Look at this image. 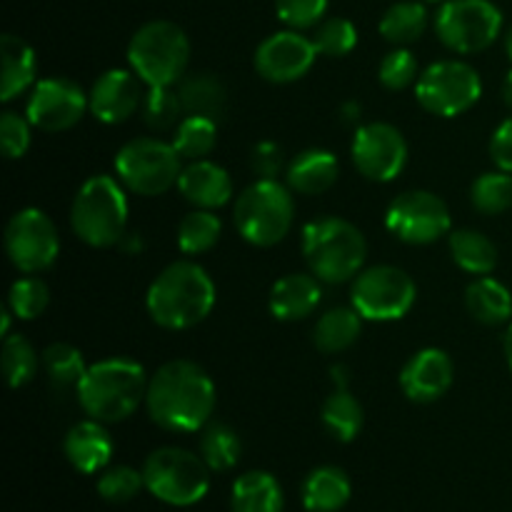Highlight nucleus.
I'll return each instance as SVG.
<instances>
[{
  "label": "nucleus",
  "mask_w": 512,
  "mask_h": 512,
  "mask_svg": "<svg viewBox=\"0 0 512 512\" xmlns=\"http://www.w3.org/2000/svg\"><path fill=\"white\" fill-rule=\"evenodd\" d=\"M378 28L388 43L405 48V45L420 40V35L428 28V8L420 0H400L385 10Z\"/></svg>",
  "instance_id": "2f4dec72"
},
{
  "label": "nucleus",
  "mask_w": 512,
  "mask_h": 512,
  "mask_svg": "<svg viewBox=\"0 0 512 512\" xmlns=\"http://www.w3.org/2000/svg\"><path fill=\"white\" fill-rule=\"evenodd\" d=\"M10 318H13L10 308H3V313H0V335H3V338L10 335Z\"/></svg>",
  "instance_id": "603ef678"
},
{
  "label": "nucleus",
  "mask_w": 512,
  "mask_h": 512,
  "mask_svg": "<svg viewBox=\"0 0 512 512\" xmlns=\"http://www.w3.org/2000/svg\"><path fill=\"white\" fill-rule=\"evenodd\" d=\"M503 30V13L490 0H445L435 15L440 43L458 55L488 50Z\"/></svg>",
  "instance_id": "9d476101"
},
{
  "label": "nucleus",
  "mask_w": 512,
  "mask_h": 512,
  "mask_svg": "<svg viewBox=\"0 0 512 512\" xmlns=\"http://www.w3.org/2000/svg\"><path fill=\"white\" fill-rule=\"evenodd\" d=\"M78 400L85 415L100 423L130 418L148 395V375L130 358H105L88 365L78 383Z\"/></svg>",
  "instance_id": "7ed1b4c3"
},
{
  "label": "nucleus",
  "mask_w": 512,
  "mask_h": 512,
  "mask_svg": "<svg viewBox=\"0 0 512 512\" xmlns=\"http://www.w3.org/2000/svg\"><path fill=\"white\" fill-rule=\"evenodd\" d=\"M148 315L165 330H188L215 308V283L193 260H178L160 270L145 295Z\"/></svg>",
  "instance_id": "f03ea898"
},
{
  "label": "nucleus",
  "mask_w": 512,
  "mask_h": 512,
  "mask_svg": "<svg viewBox=\"0 0 512 512\" xmlns=\"http://www.w3.org/2000/svg\"><path fill=\"white\" fill-rule=\"evenodd\" d=\"M5 253L20 273H43L60 253L55 223L38 208L18 210L5 225Z\"/></svg>",
  "instance_id": "4468645a"
},
{
  "label": "nucleus",
  "mask_w": 512,
  "mask_h": 512,
  "mask_svg": "<svg viewBox=\"0 0 512 512\" xmlns=\"http://www.w3.org/2000/svg\"><path fill=\"white\" fill-rule=\"evenodd\" d=\"M145 408L170 433H198L215 410V385L193 360H170L148 380Z\"/></svg>",
  "instance_id": "f257e3e1"
},
{
  "label": "nucleus",
  "mask_w": 512,
  "mask_h": 512,
  "mask_svg": "<svg viewBox=\"0 0 512 512\" xmlns=\"http://www.w3.org/2000/svg\"><path fill=\"white\" fill-rule=\"evenodd\" d=\"M128 63L148 88H175L190 63L188 35L170 20H150L130 38Z\"/></svg>",
  "instance_id": "423d86ee"
},
{
  "label": "nucleus",
  "mask_w": 512,
  "mask_h": 512,
  "mask_svg": "<svg viewBox=\"0 0 512 512\" xmlns=\"http://www.w3.org/2000/svg\"><path fill=\"white\" fill-rule=\"evenodd\" d=\"M350 495H353V485H350L348 473L335 465L315 468L300 488L303 508L308 512H340L350 503Z\"/></svg>",
  "instance_id": "5701e85b"
},
{
  "label": "nucleus",
  "mask_w": 512,
  "mask_h": 512,
  "mask_svg": "<svg viewBox=\"0 0 512 512\" xmlns=\"http://www.w3.org/2000/svg\"><path fill=\"white\" fill-rule=\"evenodd\" d=\"M448 243L455 265H460L465 273L490 275L498 268V248L478 230H453Z\"/></svg>",
  "instance_id": "7c9ffc66"
},
{
  "label": "nucleus",
  "mask_w": 512,
  "mask_h": 512,
  "mask_svg": "<svg viewBox=\"0 0 512 512\" xmlns=\"http://www.w3.org/2000/svg\"><path fill=\"white\" fill-rule=\"evenodd\" d=\"M350 155L360 175L373 183H390L408 163V143L395 125L368 123L355 130Z\"/></svg>",
  "instance_id": "dca6fc26"
},
{
  "label": "nucleus",
  "mask_w": 512,
  "mask_h": 512,
  "mask_svg": "<svg viewBox=\"0 0 512 512\" xmlns=\"http://www.w3.org/2000/svg\"><path fill=\"white\" fill-rule=\"evenodd\" d=\"M180 160L183 158L173 148V143L158 138H135L115 155V178L130 193L153 198L178 185L180 173H183Z\"/></svg>",
  "instance_id": "1a4fd4ad"
},
{
  "label": "nucleus",
  "mask_w": 512,
  "mask_h": 512,
  "mask_svg": "<svg viewBox=\"0 0 512 512\" xmlns=\"http://www.w3.org/2000/svg\"><path fill=\"white\" fill-rule=\"evenodd\" d=\"M140 108H143L145 125L155 133L178 128L180 113H183V103H180L175 88H148Z\"/></svg>",
  "instance_id": "58836bf2"
},
{
  "label": "nucleus",
  "mask_w": 512,
  "mask_h": 512,
  "mask_svg": "<svg viewBox=\"0 0 512 512\" xmlns=\"http://www.w3.org/2000/svg\"><path fill=\"white\" fill-rule=\"evenodd\" d=\"M90 110L88 95L68 78H43L30 88L25 118L43 133H63L75 128Z\"/></svg>",
  "instance_id": "2eb2a0df"
},
{
  "label": "nucleus",
  "mask_w": 512,
  "mask_h": 512,
  "mask_svg": "<svg viewBox=\"0 0 512 512\" xmlns=\"http://www.w3.org/2000/svg\"><path fill=\"white\" fill-rule=\"evenodd\" d=\"M73 233L90 248H113L128 228V195L113 175H93L80 185L70 208Z\"/></svg>",
  "instance_id": "39448f33"
},
{
  "label": "nucleus",
  "mask_w": 512,
  "mask_h": 512,
  "mask_svg": "<svg viewBox=\"0 0 512 512\" xmlns=\"http://www.w3.org/2000/svg\"><path fill=\"white\" fill-rule=\"evenodd\" d=\"M223 233V223L213 210H193L178 225V248L185 255H200L215 248Z\"/></svg>",
  "instance_id": "f704fd0d"
},
{
  "label": "nucleus",
  "mask_w": 512,
  "mask_h": 512,
  "mask_svg": "<svg viewBox=\"0 0 512 512\" xmlns=\"http://www.w3.org/2000/svg\"><path fill=\"white\" fill-rule=\"evenodd\" d=\"M38 353L23 335L3 338V373L10 388H23L38 373Z\"/></svg>",
  "instance_id": "4c0bfd02"
},
{
  "label": "nucleus",
  "mask_w": 512,
  "mask_h": 512,
  "mask_svg": "<svg viewBox=\"0 0 512 512\" xmlns=\"http://www.w3.org/2000/svg\"><path fill=\"white\" fill-rule=\"evenodd\" d=\"M173 148L183 160H203L218 145V120L203 115H185L173 133Z\"/></svg>",
  "instance_id": "473e14b6"
},
{
  "label": "nucleus",
  "mask_w": 512,
  "mask_h": 512,
  "mask_svg": "<svg viewBox=\"0 0 512 512\" xmlns=\"http://www.w3.org/2000/svg\"><path fill=\"white\" fill-rule=\"evenodd\" d=\"M505 53H508V58L512 60V28L508 30V35H505Z\"/></svg>",
  "instance_id": "6e6d98bb"
},
{
  "label": "nucleus",
  "mask_w": 512,
  "mask_h": 512,
  "mask_svg": "<svg viewBox=\"0 0 512 512\" xmlns=\"http://www.w3.org/2000/svg\"><path fill=\"white\" fill-rule=\"evenodd\" d=\"M233 220L238 233L258 248H273L290 233L295 200L280 180L258 178L235 200Z\"/></svg>",
  "instance_id": "0eeeda50"
},
{
  "label": "nucleus",
  "mask_w": 512,
  "mask_h": 512,
  "mask_svg": "<svg viewBox=\"0 0 512 512\" xmlns=\"http://www.w3.org/2000/svg\"><path fill=\"white\" fill-rule=\"evenodd\" d=\"M320 420H323V428L328 430L330 438H335L338 443H353L365 423L363 405L348 388H335V393L323 403Z\"/></svg>",
  "instance_id": "c756f323"
},
{
  "label": "nucleus",
  "mask_w": 512,
  "mask_h": 512,
  "mask_svg": "<svg viewBox=\"0 0 512 512\" xmlns=\"http://www.w3.org/2000/svg\"><path fill=\"white\" fill-rule=\"evenodd\" d=\"M453 360L440 348H423L405 363L400 388L413 403H435L453 385Z\"/></svg>",
  "instance_id": "6ab92c4d"
},
{
  "label": "nucleus",
  "mask_w": 512,
  "mask_h": 512,
  "mask_svg": "<svg viewBox=\"0 0 512 512\" xmlns=\"http://www.w3.org/2000/svg\"><path fill=\"white\" fill-rule=\"evenodd\" d=\"M145 490L173 508L198 505L210 490V468L185 448H158L143 463Z\"/></svg>",
  "instance_id": "6e6552de"
},
{
  "label": "nucleus",
  "mask_w": 512,
  "mask_h": 512,
  "mask_svg": "<svg viewBox=\"0 0 512 512\" xmlns=\"http://www.w3.org/2000/svg\"><path fill=\"white\" fill-rule=\"evenodd\" d=\"M320 300H323V288H320V280L315 275L290 273L273 285L268 295V308L273 318L293 323V320L313 315Z\"/></svg>",
  "instance_id": "4be33fe9"
},
{
  "label": "nucleus",
  "mask_w": 512,
  "mask_h": 512,
  "mask_svg": "<svg viewBox=\"0 0 512 512\" xmlns=\"http://www.w3.org/2000/svg\"><path fill=\"white\" fill-rule=\"evenodd\" d=\"M428 3H438V0H428Z\"/></svg>",
  "instance_id": "4d7b16f0"
},
{
  "label": "nucleus",
  "mask_w": 512,
  "mask_h": 512,
  "mask_svg": "<svg viewBox=\"0 0 512 512\" xmlns=\"http://www.w3.org/2000/svg\"><path fill=\"white\" fill-rule=\"evenodd\" d=\"M490 155L498 170L512 173V118L503 120L490 138Z\"/></svg>",
  "instance_id": "de8ad7c7"
},
{
  "label": "nucleus",
  "mask_w": 512,
  "mask_h": 512,
  "mask_svg": "<svg viewBox=\"0 0 512 512\" xmlns=\"http://www.w3.org/2000/svg\"><path fill=\"white\" fill-rule=\"evenodd\" d=\"M118 248L125 250L128 255H135V253H140V250H143V240H140L138 233H125Z\"/></svg>",
  "instance_id": "09e8293b"
},
{
  "label": "nucleus",
  "mask_w": 512,
  "mask_h": 512,
  "mask_svg": "<svg viewBox=\"0 0 512 512\" xmlns=\"http://www.w3.org/2000/svg\"><path fill=\"white\" fill-rule=\"evenodd\" d=\"M250 168L258 178L278 180V173L283 170V148L273 140H263L250 153Z\"/></svg>",
  "instance_id": "49530a36"
},
{
  "label": "nucleus",
  "mask_w": 512,
  "mask_h": 512,
  "mask_svg": "<svg viewBox=\"0 0 512 512\" xmlns=\"http://www.w3.org/2000/svg\"><path fill=\"white\" fill-rule=\"evenodd\" d=\"M30 120L23 118L15 110H5L0 115V143H3L5 158L18 160L28 153L30 148Z\"/></svg>",
  "instance_id": "a18cd8bd"
},
{
  "label": "nucleus",
  "mask_w": 512,
  "mask_h": 512,
  "mask_svg": "<svg viewBox=\"0 0 512 512\" xmlns=\"http://www.w3.org/2000/svg\"><path fill=\"white\" fill-rule=\"evenodd\" d=\"M470 200L473 208L483 215H500L512 208V173L505 170H493L475 178L470 188Z\"/></svg>",
  "instance_id": "c9c22d12"
},
{
  "label": "nucleus",
  "mask_w": 512,
  "mask_h": 512,
  "mask_svg": "<svg viewBox=\"0 0 512 512\" xmlns=\"http://www.w3.org/2000/svg\"><path fill=\"white\" fill-rule=\"evenodd\" d=\"M503 100H505V105H508V108L512 110V70H510L508 78H505V83H503Z\"/></svg>",
  "instance_id": "5fc2aeb1"
},
{
  "label": "nucleus",
  "mask_w": 512,
  "mask_h": 512,
  "mask_svg": "<svg viewBox=\"0 0 512 512\" xmlns=\"http://www.w3.org/2000/svg\"><path fill=\"white\" fill-rule=\"evenodd\" d=\"M43 368L48 373L50 383L55 388H78L80 378L85 375L88 365H85L83 353H80L75 345L68 343H53L50 348H45L43 353Z\"/></svg>",
  "instance_id": "e433bc0d"
},
{
  "label": "nucleus",
  "mask_w": 512,
  "mask_h": 512,
  "mask_svg": "<svg viewBox=\"0 0 512 512\" xmlns=\"http://www.w3.org/2000/svg\"><path fill=\"white\" fill-rule=\"evenodd\" d=\"M330 378H333L335 388L343 390V388H348V383H350V370L345 368V365H333V370H330Z\"/></svg>",
  "instance_id": "8fccbe9b"
},
{
  "label": "nucleus",
  "mask_w": 512,
  "mask_h": 512,
  "mask_svg": "<svg viewBox=\"0 0 512 512\" xmlns=\"http://www.w3.org/2000/svg\"><path fill=\"white\" fill-rule=\"evenodd\" d=\"M275 13L290 30L318 28L328 13V0H275Z\"/></svg>",
  "instance_id": "37998d69"
},
{
  "label": "nucleus",
  "mask_w": 512,
  "mask_h": 512,
  "mask_svg": "<svg viewBox=\"0 0 512 512\" xmlns=\"http://www.w3.org/2000/svg\"><path fill=\"white\" fill-rule=\"evenodd\" d=\"M340 163L330 150L310 148L295 155L288 165V188L300 195H320L335 185Z\"/></svg>",
  "instance_id": "b1692460"
},
{
  "label": "nucleus",
  "mask_w": 512,
  "mask_h": 512,
  "mask_svg": "<svg viewBox=\"0 0 512 512\" xmlns=\"http://www.w3.org/2000/svg\"><path fill=\"white\" fill-rule=\"evenodd\" d=\"M503 348H505V360H508V365H510V373H512V323H510L508 333H505Z\"/></svg>",
  "instance_id": "864d4df0"
},
{
  "label": "nucleus",
  "mask_w": 512,
  "mask_h": 512,
  "mask_svg": "<svg viewBox=\"0 0 512 512\" xmlns=\"http://www.w3.org/2000/svg\"><path fill=\"white\" fill-rule=\"evenodd\" d=\"M175 188L188 203L203 210H215L233 198V178L228 175V170L205 158L190 160V165H185L180 173Z\"/></svg>",
  "instance_id": "412c9836"
},
{
  "label": "nucleus",
  "mask_w": 512,
  "mask_h": 512,
  "mask_svg": "<svg viewBox=\"0 0 512 512\" xmlns=\"http://www.w3.org/2000/svg\"><path fill=\"white\" fill-rule=\"evenodd\" d=\"M143 80L133 70L113 68L100 75L88 93L90 113L105 125H120L143 105Z\"/></svg>",
  "instance_id": "a211bd4d"
},
{
  "label": "nucleus",
  "mask_w": 512,
  "mask_h": 512,
  "mask_svg": "<svg viewBox=\"0 0 512 512\" xmlns=\"http://www.w3.org/2000/svg\"><path fill=\"white\" fill-rule=\"evenodd\" d=\"M50 303L48 285L40 278H20L10 285L8 308L18 320H35Z\"/></svg>",
  "instance_id": "a19ab883"
},
{
  "label": "nucleus",
  "mask_w": 512,
  "mask_h": 512,
  "mask_svg": "<svg viewBox=\"0 0 512 512\" xmlns=\"http://www.w3.org/2000/svg\"><path fill=\"white\" fill-rule=\"evenodd\" d=\"M378 78L388 90L408 88L410 83L418 80V60H415V55L408 48L393 50L380 63Z\"/></svg>",
  "instance_id": "c03bdc74"
},
{
  "label": "nucleus",
  "mask_w": 512,
  "mask_h": 512,
  "mask_svg": "<svg viewBox=\"0 0 512 512\" xmlns=\"http://www.w3.org/2000/svg\"><path fill=\"white\" fill-rule=\"evenodd\" d=\"M483 95V80L463 60H438L418 75L415 98L420 108L440 118H455L473 108Z\"/></svg>",
  "instance_id": "9b49d317"
},
{
  "label": "nucleus",
  "mask_w": 512,
  "mask_h": 512,
  "mask_svg": "<svg viewBox=\"0 0 512 512\" xmlns=\"http://www.w3.org/2000/svg\"><path fill=\"white\" fill-rule=\"evenodd\" d=\"M385 228L393 238L408 245H430L443 235H450L453 218L435 193L428 190H408L400 193L385 210Z\"/></svg>",
  "instance_id": "ddd939ff"
},
{
  "label": "nucleus",
  "mask_w": 512,
  "mask_h": 512,
  "mask_svg": "<svg viewBox=\"0 0 512 512\" xmlns=\"http://www.w3.org/2000/svg\"><path fill=\"white\" fill-rule=\"evenodd\" d=\"M303 255L320 283H348L368 258V243L353 223L335 215H320L303 228Z\"/></svg>",
  "instance_id": "20e7f679"
},
{
  "label": "nucleus",
  "mask_w": 512,
  "mask_h": 512,
  "mask_svg": "<svg viewBox=\"0 0 512 512\" xmlns=\"http://www.w3.org/2000/svg\"><path fill=\"white\" fill-rule=\"evenodd\" d=\"M415 298H418L415 280L393 265L360 270L350 290L353 308L363 315V320H373V323L405 318L413 310Z\"/></svg>",
  "instance_id": "f8f14e48"
},
{
  "label": "nucleus",
  "mask_w": 512,
  "mask_h": 512,
  "mask_svg": "<svg viewBox=\"0 0 512 512\" xmlns=\"http://www.w3.org/2000/svg\"><path fill=\"white\" fill-rule=\"evenodd\" d=\"M465 308L478 323L503 325L512 318V293L500 280L480 275L465 290Z\"/></svg>",
  "instance_id": "cd10ccee"
},
{
  "label": "nucleus",
  "mask_w": 512,
  "mask_h": 512,
  "mask_svg": "<svg viewBox=\"0 0 512 512\" xmlns=\"http://www.w3.org/2000/svg\"><path fill=\"white\" fill-rule=\"evenodd\" d=\"M318 58L313 38L303 35L300 30H280L268 35L255 50V70L268 83H295L310 73Z\"/></svg>",
  "instance_id": "f3484780"
},
{
  "label": "nucleus",
  "mask_w": 512,
  "mask_h": 512,
  "mask_svg": "<svg viewBox=\"0 0 512 512\" xmlns=\"http://www.w3.org/2000/svg\"><path fill=\"white\" fill-rule=\"evenodd\" d=\"M175 90H178L185 115H203V118L213 120L223 118L228 90H225L223 80L215 78L213 73L185 75Z\"/></svg>",
  "instance_id": "bb28decb"
},
{
  "label": "nucleus",
  "mask_w": 512,
  "mask_h": 512,
  "mask_svg": "<svg viewBox=\"0 0 512 512\" xmlns=\"http://www.w3.org/2000/svg\"><path fill=\"white\" fill-rule=\"evenodd\" d=\"M313 43L318 48V55L343 58V55L353 53L358 45V30L348 18H328L315 28Z\"/></svg>",
  "instance_id": "79ce46f5"
},
{
  "label": "nucleus",
  "mask_w": 512,
  "mask_h": 512,
  "mask_svg": "<svg viewBox=\"0 0 512 512\" xmlns=\"http://www.w3.org/2000/svg\"><path fill=\"white\" fill-rule=\"evenodd\" d=\"M230 508L233 512H283V488L275 475L265 473V470H250L233 483Z\"/></svg>",
  "instance_id": "a878e982"
},
{
  "label": "nucleus",
  "mask_w": 512,
  "mask_h": 512,
  "mask_svg": "<svg viewBox=\"0 0 512 512\" xmlns=\"http://www.w3.org/2000/svg\"><path fill=\"white\" fill-rule=\"evenodd\" d=\"M243 455V443L238 433L225 423L205 425L200 435V458L208 463L210 470H233Z\"/></svg>",
  "instance_id": "72a5a7b5"
},
{
  "label": "nucleus",
  "mask_w": 512,
  "mask_h": 512,
  "mask_svg": "<svg viewBox=\"0 0 512 512\" xmlns=\"http://www.w3.org/2000/svg\"><path fill=\"white\" fill-rule=\"evenodd\" d=\"M363 333V315L350 308H333L320 315L313 330V343L320 353H343Z\"/></svg>",
  "instance_id": "c85d7f7f"
},
{
  "label": "nucleus",
  "mask_w": 512,
  "mask_h": 512,
  "mask_svg": "<svg viewBox=\"0 0 512 512\" xmlns=\"http://www.w3.org/2000/svg\"><path fill=\"white\" fill-rule=\"evenodd\" d=\"M63 453L78 473H103L113 460V438L100 420H80L68 430L63 440Z\"/></svg>",
  "instance_id": "aec40b11"
},
{
  "label": "nucleus",
  "mask_w": 512,
  "mask_h": 512,
  "mask_svg": "<svg viewBox=\"0 0 512 512\" xmlns=\"http://www.w3.org/2000/svg\"><path fill=\"white\" fill-rule=\"evenodd\" d=\"M360 113H363V105L355 103V100H350V103L340 105V115H343L345 123H355V120L360 118Z\"/></svg>",
  "instance_id": "3c124183"
},
{
  "label": "nucleus",
  "mask_w": 512,
  "mask_h": 512,
  "mask_svg": "<svg viewBox=\"0 0 512 512\" xmlns=\"http://www.w3.org/2000/svg\"><path fill=\"white\" fill-rule=\"evenodd\" d=\"M98 495L105 503L123 505L130 503L140 490L145 488L143 470H135L130 465H115V468H105L98 478Z\"/></svg>",
  "instance_id": "ea45409f"
},
{
  "label": "nucleus",
  "mask_w": 512,
  "mask_h": 512,
  "mask_svg": "<svg viewBox=\"0 0 512 512\" xmlns=\"http://www.w3.org/2000/svg\"><path fill=\"white\" fill-rule=\"evenodd\" d=\"M0 58H3V83H0V100L10 103L25 90L33 88L38 80V60H35V50L25 43L23 38L13 33H5L0 38Z\"/></svg>",
  "instance_id": "393cba45"
}]
</instances>
